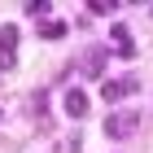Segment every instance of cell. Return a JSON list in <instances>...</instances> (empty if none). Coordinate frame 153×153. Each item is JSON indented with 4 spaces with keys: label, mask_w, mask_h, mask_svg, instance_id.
Instances as JSON below:
<instances>
[{
    "label": "cell",
    "mask_w": 153,
    "mask_h": 153,
    "mask_svg": "<svg viewBox=\"0 0 153 153\" xmlns=\"http://www.w3.org/2000/svg\"><path fill=\"white\" fill-rule=\"evenodd\" d=\"M136 127H140V114H136V109H114V114L105 118V136H114V140L136 136Z\"/></svg>",
    "instance_id": "6da1fadb"
},
{
    "label": "cell",
    "mask_w": 153,
    "mask_h": 153,
    "mask_svg": "<svg viewBox=\"0 0 153 153\" xmlns=\"http://www.w3.org/2000/svg\"><path fill=\"white\" fill-rule=\"evenodd\" d=\"M13 53H18V26H0V70L13 66Z\"/></svg>",
    "instance_id": "7a4b0ae2"
},
{
    "label": "cell",
    "mask_w": 153,
    "mask_h": 153,
    "mask_svg": "<svg viewBox=\"0 0 153 153\" xmlns=\"http://www.w3.org/2000/svg\"><path fill=\"white\" fill-rule=\"evenodd\" d=\"M109 53H118V57H136V39H131L127 26H114V35H109Z\"/></svg>",
    "instance_id": "3957f363"
},
{
    "label": "cell",
    "mask_w": 153,
    "mask_h": 153,
    "mask_svg": "<svg viewBox=\"0 0 153 153\" xmlns=\"http://www.w3.org/2000/svg\"><path fill=\"white\" fill-rule=\"evenodd\" d=\"M127 92H136V79H131V74L127 79H105L101 83V96H105V101H123Z\"/></svg>",
    "instance_id": "277c9868"
},
{
    "label": "cell",
    "mask_w": 153,
    "mask_h": 153,
    "mask_svg": "<svg viewBox=\"0 0 153 153\" xmlns=\"http://www.w3.org/2000/svg\"><path fill=\"white\" fill-rule=\"evenodd\" d=\"M61 105H66L70 118H83L88 114V92H83V88H66V101H61Z\"/></svg>",
    "instance_id": "5b68a950"
},
{
    "label": "cell",
    "mask_w": 153,
    "mask_h": 153,
    "mask_svg": "<svg viewBox=\"0 0 153 153\" xmlns=\"http://www.w3.org/2000/svg\"><path fill=\"white\" fill-rule=\"evenodd\" d=\"M105 57H109L105 48H92V53H88V57H83V74H92V79H96V74L105 70Z\"/></svg>",
    "instance_id": "8992f818"
},
{
    "label": "cell",
    "mask_w": 153,
    "mask_h": 153,
    "mask_svg": "<svg viewBox=\"0 0 153 153\" xmlns=\"http://www.w3.org/2000/svg\"><path fill=\"white\" fill-rule=\"evenodd\" d=\"M39 35H44V39H61V35H66V22H44Z\"/></svg>",
    "instance_id": "52a82bcc"
},
{
    "label": "cell",
    "mask_w": 153,
    "mask_h": 153,
    "mask_svg": "<svg viewBox=\"0 0 153 153\" xmlns=\"http://www.w3.org/2000/svg\"><path fill=\"white\" fill-rule=\"evenodd\" d=\"M88 9H92V13H114L118 4H114V0H92V4H88Z\"/></svg>",
    "instance_id": "ba28073f"
},
{
    "label": "cell",
    "mask_w": 153,
    "mask_h": 153,
    "mask_svg": "<svg viewBox=\"0 0 153 153\" xmlns=\"http://www.w3.org/2000/svg\"><path fill=\"white\" fill-rule=\"evenodd\" d=\"M26 13H31V18H44V13H48V4H44V0H35V4H26Z\"/></svg>",
    "instance_id": "9c48e42d"
},
{
    "label": "cell",
    "mask_w": 153,
    "mask_h": 153,
    "mask_svg": "<svg viewBox=\"0 0 153 153\" xmlns=\"http://www.w3.org/2000/svg\"><path fill=\"white\" fill-rule=\"evenodd\" d=\"M149 13H153V9H149Z\"/></svg>",
    "instance_id": "30bf717a"
}]
</instances>
